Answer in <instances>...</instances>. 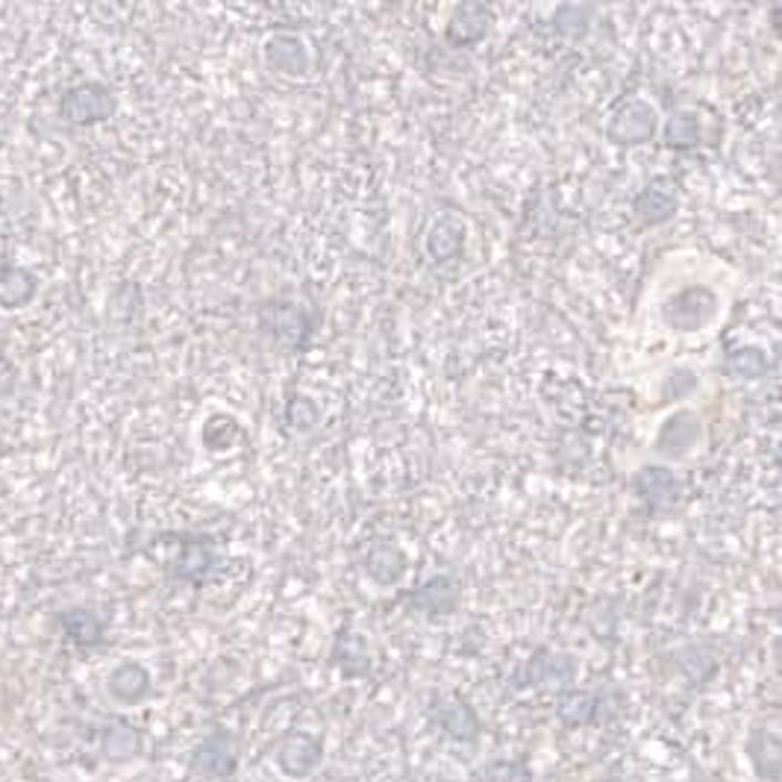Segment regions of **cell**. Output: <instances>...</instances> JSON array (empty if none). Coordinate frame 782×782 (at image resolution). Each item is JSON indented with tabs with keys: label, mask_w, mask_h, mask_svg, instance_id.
Wrapping results in <instances>:
<instances>
[{
	"label": "cell",
	"mask_w": 782,
	"mask_h": 782,
	"mask_svg": "<svg viewBox=\"0 0 782 782\" xmlns=\"http://www.w3.org/2000/svg\"><path fill=\"white\" fill-rule=\"evenodd\" d=\"M142 750V736L127 723H115L104 732V753L112 762H124V759L138 757Z\"/></svg>",
	"instance_id": "4316f807"
},
{
	"label": "cell",
	"mask_w": 782,
	"mask_h": 782,
	"mask_svg": "<svg viewBox=\"0 0 782 782\" xmlns=\"http://www.w3.org/2000/svg\"><path fill=\"white\" fill-rule=\"evenodd\" d=\"M459 594L462 585L450 574H436L430 580H424L413 594H406V606L421 615H450L459 606Z\"/></svg>",
	"instance_id": "7c38bea8"
},
{
	"label": "cell",
	"mask_w": 782,
	"mask_h": 782,
	"mask_svg": "<svg viewBox=\"0 0 782 782\" xmlns=\"http://www.w3.org/2000/svg\"><path fill=\"white\" fill-rule=\"evenodd\" d=\"M723 371L739 379H762L771 374V359H768V353L762 347L748 344V347H736V351L727 353Z\"/></svg>",
	"instance_id": "d4e9b609"
},
{
	"label": "cell",
	"mask_w": 782,
	"mask_h": 782,
	"mask_svg": "<svg viewBox=\"0 0 782 782\" xmlns=\"http://www.w3.org/2000/svg\"><path fill=\"white\" fill-rule=\"evenodd\" d=\"M659 129V112L645 97H624L612 106L609 118L603 124V136L618 147H638L654 142Z\"/></svg>",
	"instance_id": "3957f363"
},
{
	"label": "cell",
	"mask_w": 782,
	"mask_h": 782,
	"mask_svg": "<svg viewBox=\"0 0 782 782\" xmlns=\"http://www.w3.org/2000/svg\"><path fill=\"white\" fill-rule=\"evenodd\" d=\"M35 292H39V280L33 271L18 265H0V310H21L27 303H33Z\"/></svg>",
	"instance_id": "44dd1931"
},
{
	"label": "cell",
	"mask_w": 782,
	"mask_h": 782,
	"mask_svg": "<svg viewBox=\"0 0 782 782\" xmlns=\"http://www.w3.org/2000/svg\"><path fill=\"white\" fill-rule=\"evenodd\" d=\"M748 753L759 776H765V762H771V771L780 776V739H776V732H753L748 741Z\"/></svg>",
	"instance_id": "83f0119b"
},
{
	"label": "cell",
	"mask_w": 782,
	"mask_h": 782,
	"mask_svg": "<svg viewBox=\"0 0 782 782\" xmlns=\"http://www.w3.org/2000/svg\"><path fill=\"white\" fill-rule=\"evenodd\" d=\"M257 319L262 333H265L277 347H283V351L289 353L310 347L312 335H315V330H319L315 312L306 310L303 303H294V301L262 303L257 312Z\"/></svg>",
	"instance_id": "6da1fadb"
},
{
	"label": "cell",
	"mask_w": 782,
	"mask_h": 782,
	"mask_svg": "<svg viewBox=\"0 0 782 782\" xmlns=\"http://www.w3.org/2000/svg\"><path fill=\"white\" fill-rule=\"evenodd\" d=\"M262 56H265L268 69L274 74H283V77H303L312 69L310 44L298 33L268 35L262 44Z\"/></svg>",
	"instance_id": "30bf717a"
},
{
	"label": "cell",
	"mask_w": 782,
	"mask_h": 782,
	"mask_svg": "<svg viewBox=\"0 0 782 782\" xmlns=\"http://www.w3.org/2000/svg\"><path fill=\"white\" fill-rule=\"evenodd\" d=\"M321 421V409L315 406V400L306 395H294L285 406V424L292 432H310L315 430Z\"/></svg>",
	"instance_id": "f1b7e54d"
},
{
	"label": "cell",
	"mask_w": 782,
	"mask_h": 782,
	"mask_svg": "<svg viewBox=\"0 0 782 782\" xmlns=\"http://www.w3.org/2000/svg\"><path fill=\"white\" fill-rule=\"evenodd\" d=\"M603 782H624V780H603Z\"/></svg>",
	"instance_id": "4dcf8cb0"
},
{
	"label": "cell",
	"mask_w": 782,
	"mask_h": 782,
	"mask_svg": "<svg viewBox=\"0 0 782 782\" xmlns=\"http://www.w3.org/2000/svg\"><path fill=\"white\" fill-rule=\"evenodd\" d=\"M362 567L377 585H395L406 574V553L395 542H374L365 551Z\"/></svg>",
	"instance_id": "e0dca14e"
},
{
	"label": "cell",
	"mask_w": 782,
	"mask_h": 782,
	"mask_svg": "<svg viewBox=\"0 0 782 782\" xmlns=\"http://www.w3.org/2000/svg\"><path fill=\"white\" fill-rule=\"evenodd\" d=\"M465 239H468V227L456 212H445L436 221L427 227V236H424V250L430 262L441 265V262H450L453 257H459L465 248Z\"/></svg>",
	"instance_id": "5bb4252c"
},
{
	"label": "cell",
	"mask_w": 782,
	"mask_h": 782,
	"mask_svg": "<svg viewBox=\"0 0 782 782\" xmlns=\"http://www.w3.org/2000/svg\"><path fill=\"white\" fill-rule=\"evenodd\" d=\"M56 624H60L62 636L77 647H97L106 636L104 618H101L97 612L86 609V606H74V609L60 612V615H56Z\"/></svg>",
	"instance_id": "2e32d148"
},
{
	"label": "cell",
	"mask_w": 782,
	"mask_h": 782,
	"mask_svg": "<svg viewBox=\"0 0 782 782\" xmlns=\"http://www.w3.org/2000/svg\"><path fill=\"white\" fill-rule=\"evenodd\" d=\"M703 439V421L695 409H677L663 421L659 432H656L654 450L668 462H679L686 459Z\"/></svg>",
	"instance_id": "52a82bcc"
},
{
	"label": "cell",
	"mask_w": 782,
	"mask_h": 782,
	"mask_svg": "<svg viewBox=\"0 0 782 782\" xmlns=\"http://www.w3.org/2000/svg\"><path fill=\"white\" fill-rule=\"evenodd\" d=\"M321 762V741L312 732H289L277 748V765L285 776L303 780L310 776Z\"/></svg>",
	"instance_id": "4fadbf2b"
},
{
	"label": "cell",
	"mask_w": 782,
	"mask_h": 782,
	"mask_svg": "<svg viewBox=\"0 0 782 782\" xmlns=\"http://www.w3.org/2000/svg\"><path fill=\"white\" fill-rule=\"evenodd\" d=\"M330 659H333V665L342 670L344 677H365L371 670L368 642H365V636L356 633V629H342V633L335 636Z\"/></svg>",
	"instance_id": "ac0fdd59"
},
{
	"label": "cell",
	"mask_w": 782,
	"mask_h": 782,
	"mask_svg": "<svg viewBox=\"0 0 782 782\" xmlns=\"http://www.w3.org/2000/svg\"><path fill=\"white\" fill-rule=\"evenodd\" d=\"M594 7L592 3H562L553 12V30L567 42H583L592 33Z\"/></svg>",
	"instance_id": "cb8c5ba5"
},
{
	"label": "cell",
	"mask_w": 782,
	"mask_h": 782,
	"mask_svg": "<svg viewBox=\"0 0 782 782\" xmlns=\"http://www.w3.org/2000/svg\"><path fill=\"white\" fill-rule=\"evenodd\" d=\"M597 709H601V697L597 691H583V688H567L565 695L559 697L556 715L565 727H585V723L597 721Z\"/></svg>",
	"instance_id": "7402d4cb"
},
{
	"label": "cell",
	"mask_w": 782,
	"mask_h": 782,
	"mask_svg": "<svg viewBox=\"0 0 782 782\" xmlns=\"http://www.w3.org/2000/svg\"><path fill=\"white\" fill-rule=\"evenodd\" d=\"M106 688H110L112 700H118V703H142L150 695V674L145 665L121 663L106 679Z\"/></svg>",
	"instance_id": "d6986e66"
},
{
	"label": "cell",
	"mask_w": 782,
	"mask_h": 782,
	"mask_svg": "<svg viewBox=\"0 0 782 782\" xmlns=\"http://www.w3.org/2000/svg\"><path fill=\"white\" fill-rule=\"evenodd\" d=\"M700 118H697L691 110H677L670 112L668 121L663 127V142L668 150H691V147L700 145Z\"/></svg>",
	"instance_id": "603a6c76"
},
{
	"label": "cell",
	"mask_w": 782,
	"mask_h": 782,
	"mask_svg": "<svg viewBox=\"0 0 782 782\" xmlns=\"http://www.w3.org/2000/svg\"><path fill=\"white\" fill-rule=\"evenodd\" d=\"M718 310H721V298L709 285L695 283L670 292L659 306V319L674 333H697L718 319Z\"/></svg>",
	"instance_id": "7a4b0ae2"
},
{
	"label": "cell",
	"mask_w": 782,
	"mask_h": 782,
	"mask_svg": "<svg viewBox=\"0 0 782 782\" xmlns=\"http://www.w3.org/2000/svg\"><path fill=\"white\" fill-rule=\"evenodd\" d=\"M633 491H636V498L645 503L650 515L663 518L677 507L679 491L682 489H679L677 473L665 468V465H642L633 473Z\"/></svg>",
	"instance_id": "ba28073f"
},
{
	"label": "cell",
	"mask_w": 782,
	"mask_h": 782,
	"mask_svg": "<svg viewBox=\"0 0 782 782\" xmlns=\"http://www.w3.org/2000/svg\"><path fill=\"white\" fill-rule=\"evenodd\" d=\"M697 388V374L695 371H670L668 377L663 379V386H659V395L665 397V400H682V397H688L691 392Z\"/></svg>",
	"instance_id": "f546056e"
},
{
	"label": "cell",
	"mask_w": 782,
	"mask_h": 782,
	"mask_svg": "<svg viewBox=\"0 0 782 782\" xmlns=\"http://www.w3.org/2000/svg\"><path fill=\"white\" fill-rule=\"evenodd\" d=\"M168 542L177 544V553H174V559L168 562V576L177 580V583L189 585L207 583L209 574H212L218 565L216 542H212L209 535L189 533L168 535Z\"/></svg>",
	"instance_id": "5b68a950"
},
{
	"label": "cell",
	"mask_w": 782,
	"mask_h": 782,
	"mask_svg": "<svg viewBox=\"0 0 782 782\" xmlns=\"http://www.w3.org/2000/svg\"><path fill=\"white\" fill-rule=\"evenodd\" d=\"M239 765V748L230 732H212L200 741L198 750L191 753V774L207 776V780H230Z\"/></svg>",
	"instance_id": "9c48e42d"
},
{
	"label": "cell",
	"mask_w": 782,
	"mask_h": 782,
	"mask_svg": "<svg viewBox=\"0 0 782 782\" xmlns=\"http://www.w3.org/2000/svg\"><path fill=\"white\" fill-rule=\"evenodd\" d=\"M491 21H494V12H491L489 3H473V0L459 3L445 27L447 44L450 48H473V44H480L489 35Z\"/></svg>",
	"instance_id": "8fae6325"
},
{
	"label": "cell",
	"mask_w": 782,
	"mask_h": 782,
	"mask_svg": "<svg viewBox=\"0 0 782 782\" xmlns=\"http://www.w3.org/2000/svg\"><path fill=\"white\" fill-rule=\"evenodd\" d=\"M115 112H118V97L106 83H97V80L65 88L60 97V118L71 127L106 124Z\"/></svg>",
	"instance_id": "277c9868"
},
{
	"label": "cell",
	"mask_w": 782,
	"mask_h": 782,
	"mask_svg": "<svg viewBox=\"0 0 782 782\" xmlns=\"http://www.w3.org/2000/svg\"><path fill=\"white\" fill-rule=\"evenodd\" d=\"M576 659L571 654L556 650H539L515 670V688H567L576 679Z\"/></svg>",
	"instance_id": "8992f818"
},
{
	"label": "cell",
	"mask_w": 782,
	"mask_h": 782,
	"mask_svg": "<svg viewBox=\"0 0 782 782\" xmlns=\"http://www.w3.org/2000/svg\"><path fill=\"white\" fill-rule=\"evenodd\" d=\"M241 436H244V432H241L239 421H236L232 415H212V418L204 424V432H200V439H204L207 450H212V453H221V450L236 447V441H239Z\"/></svg>",
	"instance_id": "484cf974"
},
{
	"label": "cell",
	"mask_w": 782,
	"mask_h": 782,
	"mask_svg": "<svg viewBox=\"0 0 782 782\" xmlns=\"http://www.w3.org/2000/svg\"><path fill=\"white\" fill-rule=\"evenodd\" d=\"M436 723L456 741H477L480 736V718L459 697H447L436 706Z\"/></svg>",
	"instance_id": "ffe728a7"
},
{
	"label": "cell",
	"mask_w": 782,
	"mask_h": 782,
	"mask_svg": "<svg viewBox=\"0 0 782 782\" xmlns=\"http://www.w3.org/2000/svg\"><path fill=\"white\" fill-rule=\"evenodd\" d=\"M679 198L677 191L670 189V183L654 180L647 183L645 189L633 198V216L642 227H663L670 218L677 216Z\"/></svg>",
	"instance_id": "9a60e30c"
}]
</instances>
